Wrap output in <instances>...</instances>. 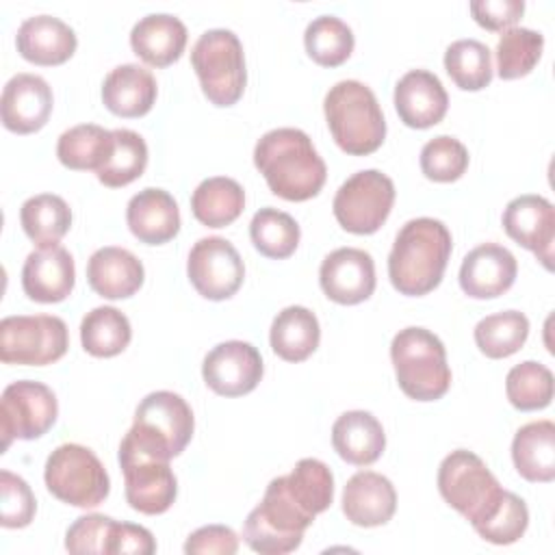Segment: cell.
<instances>
[{
	"instance_id": "cell-1",
	"label": "cell",
	"mask_w": 555,
	"mask_h": 555,
	"mask_svg": "<svg viewBox=\"0 0 555 555\" xmlns=\"http://www.w3.org/2000/svg\"><path fill=\"white\" fill-rule=\"evenodd\" d=\"M254 165L264 176L271 193L288 202L314 197L327 178L323 158L299 128L264 132L254 147Z\"/></svg>"
},
{
	"instance_id": "cell-2",
	"label": "cell",
	"mask_w": 555,
	"mask_h": 555,
	"mask_svg": "<svg viewBox=\"0 0 555 555\" xmlns=\"http://www.w3.org/2000/svg\"><path fill=\"white\" fill-rule=\"evenodd\" d=\"M451 232L431 217H416L403 223L388 256V278L408 297L431 293L447 269L451 256Z\"/></svg>"
},
{
	"instance_id": "cell-3",
	"label": "cell",
	"mask_w": 555,
	"mask_h": 555,
	"mask_svg": "<svg viewBox=\"0 0 555 555\" xmlns=\"http://www.w3.org/2000/svg\"><path fill=\"white\" fill-rule=\"evenodd\" d=\"M323 111L336 145L351 156L375 152L386 137V119L375 93L360 80H340L325 93Z\"/></svg>"
},
{
	"instance_id": "cell-4",
	"label": "cell",
	"mask_w": 555,
	"mask_h": 555,
	"mask_svg": "<svg viewBox=\"0 0 555 555\" xmlns=\"http://www.w3.org/2000/svg\"><path fill=\"white\" fill-rule=\"evenodd\" d=\"M399 388L416 401H436L451 386L442 340L425 327H403L390 343Z\"/></svg>"
},
{
	"instance_id": "cell-5",
	"label": "cell",
	"mask_w": 555,
	"mask_h": 555,
	"mask_svg": "<svg viewBox=\"0 0 555 555\" xmlns=\"http://www.w3.org/2000/svg\"><path fill=\"white\" fill-rule=\"evenodd\" d=\"M438 490L442 499L473 525V529L496 512L505 494L486 462L466 449H455L440 462Z\"/></svg>"
},
{
	"instance_id": "cell-6",
	"label": "cell",
	"mask_w": 555,
	"mask_h": 555,
	"mask_svg": "<svg viewBox=\"0 0 555 555\" xmlns=\"http://www.w3.org/2000/svg\"><path fill=\"white\" fill-rule=\"evenodd\" d=\"M312 520L314 518L293 501L282 475L271 479L262 501L247 514L243 540L256 553L284 555L301 544L304 531Z\"/></svg>"
},
{
	"instance_id": "cell-7",
	"label": "cell",
	"mask_w": 555,
	"mask_h": 555,
	"mask_svg": "<svg viewBox=\"0 0 555 555\" xmlns=\"http://www.w3.org/2000/svg\"><path fill=\"white\" fill-rule=\"evenodd\" d=\"M191 65L208 102L232 106L241 100L247 69L241 39L232 30L210 28L202 33L191 50Z\"/></svg>"
},
{
	"instance_id": "cell-8",
	"label": "cell",
	"mask_w": 555,
	"mask_h": 555,
	"mask_svg": "<svg viewBox=\"0 0 555 555\" xmlns=\"http://www.w3.org/2000/svg\"><path fill=\"white\" fill-rule=\"evenodd\" d=\"M193 427L191 405L171 390H156L137 405L128 436L147 453L171 460L186 449Z\"/></svg>"
},
{
	"instance_id": "cell-9",
	"label": "cell",
	"mask_w": 555,
	"mask_h": 555,
	"mask_svg": "<svg viewBox=\"0 0 555 555\" xmlns=\"http://www.w3.org/2000/svg\"><path fill=\"white\" fill-rule=\"evenodd\" d=\"M43 481L59 501L74 507H98L111 490V479L100 457L76 442L61 444L48 455Z\"/></svg>"
},
{
	"instance_id": "cell-10",
	"label": "cell",
	"mask_w": 555,
	"mask_h": 555,
	"mask_svg": "<svg viewBox=\"0 0 555 555\" xmlns=\"http://www.w3.org/2000/svg\"><path fill=\"white\" fill-rule=\"evenodd\" d=\"M69 334L52 314H17L0 321V360L4 364L43 366L65 356Z\"/></svg>"
},
{
	"instance_id": "cell-11",
	"label": "cell",
	"mask_w": 555,
	"mask_h": 555,
	"mask_svg": "<svg viewBox=\"0 0 555 555\" xmlns=\"http://www.w3.org/2000/svg\"><path fill=\"white\" fill-rule=\"evenodd\" d=\"M119 466L124 473L126 501L132 509L156 516L173 505L178 481L169 468V460L147 453L126 434L119 444Z\"/></svg>"
},
{
	"instance_id": "cell-12",
	"label": "cell",
	"mask_w": 555,
	"mask_h": 555,
	"mask_svg": "<svg viewBox=\"0 0 555 555\" xmlns=\"http://www.w3.org/2000/svg\"><path fill=\"white\" fill-rule=\"evenodd\" d=\"M395 204L392 180L377 169H362L347 178L334 195V217L351 234H373L388 219Z\"/></svg>"
},
{
	"instance_id": "cell-13",
	"label": "cell",
	"mask_w": 555,
	"mask_h": 555,
	"mask_svg": "<svg viewBox=\"0 0 555 555\" xmlns=\"http://www.w3.org/2000/svg\"><path fill=\"white\" fill-rule=\"evenodd\" d=\"M59 403L52 392L41 382L20 379L4 388L0 401V423H2V449L17 440H35L43 436L56 421Z\"/></svg>"
},
{
	"instance_id": "cell-14",
	"label": "cell",
	"mask_w": 555,
	"mask_h": 555,
	"mask_svg": "<svg viewBox=\"0 0 555 555\" xmlns=\"http://www.w3.org/2000/svg\"><path fill=\"white\" fill-rule=\"evenodd\" d=\"M186 273L202 297L221 301L241 288L245 264L230 241L221 236H204L189 251Z\"/></svg>"
},
{
	"instance_id": "cell-15",
	"label": "cell",
	"mask_w": 555,
	"mask_h": 555,
	"mask_svg": "<svg viewBox=\"0 0 555 555\" xmlns=\"http://www.w3.org/2000/svg\"><path fill=\"white\" fill-rule=\"evenodd\" d=\"M206 386L221 397L251 392L262 377V358L245 340H225L212 347L202 364Z\"/></svg>"
},
{
	"instance_id": "cell-16",
	"label": "cell",
	"mask_w": 555,
	"mask_h": 555,
	"mask_svg": "<svg viewBox=\"0 0 555 555\" xmlns=\"http://www.w3.org/2000/svg\"><path fill=\"white\" fill-rule=\"evenodd\" d=\"M503 230L551 271L555 243V208L542 195H518L503 210Z\"/></svg>"
},
{
	"instance_id": "cell-17",
	"label": "cell",
	"mask_w": 555,
	"mask_h": 555,
	"mask_svg": "<svg viewBox=\"0 0 555 555\" xmlns=\"http://www.w3.org/2000/svg\"><path fill=\"white\" fill-rule=\"evenodd\" d=\"M319 282L327 299L343 306L360 304L375 291V262L364 249L338 247L323 258Z\"/></svg>"
},
{
	"instance_id": "cell-18",
	"label": "cell",
	"mask_w": 555,
	"mask_h": 555,
	"mask_svg": "<svg viewBox=\"0 0 555 555\" xmlns=\"http://www.w3.org/2000/svg\"><path fill=\"white\" fill-rule=\"evenodd\" d=\"M52 89L37 74H15L2 89L0 113L7 130L30 134L41 130L52 113Z\"/></svg>"
},
{
	"instance_id": "cell-19",
	"label": "cell",
	"mask_w": 555,
	"mask_h": 555,
	"mask_svg": "<svg viewBox=\"0 0 555 555\" xmlns=\"http://www.w3.org/2000/svg\"><path fill=\"white\" fill-rule=\"evenodd\" d=\"M76 282L72 254L63 245H46L30 251L22 267V288L28 299L56 304L69 297Z\"/></svg>"
},
{
	"instance_id": "cell-20",
	"label": "cell",
	"mask_w": 555,
	"mask_h": 555,
	"mask_svg": "<svg viewBox=\"0 0 555 555\" xmlns=\"http://www.w3.org/2000/svg\"><path fill=\"white\" fill-rule=\"evenodd\" d=\"M518 273L514 254L496 243L470 249L460 267V286L473 299H492L512 288Z\"/></svg>"
},
{
	"instance_id": "cell-21",
	"label": "cell",
	"mask_w": 555,
	"mask_h": 555,
	"mask_svg": "<svg viewBox=\"0 0 555 555\" xmlns=\"http://www.w3.org/2000/svg\"><path fill=\"white\" fill-rule=\"evenodd\" d=\"M395 108L405 126L429 128L447 115L449 95L436 74L410 69L395 85Z\"/></svg>"
},
{
	"instance_id": "cell-22",
	"label": "cell",
	"mask_w": 555,
	"mask_h": 555,
	"mask_svg": "<svg viewBox=\"0 0 555 555\" xmlns=\"http://www.w3.org/2000/svg\"><path fill=\"white\" fill-rule=\"evenodd\" d=\"M397 509V492L388 477L360 470L345 483L343 514L358 527L386 525Z\"/></svg>"
},
{
	"instance_id": "cell-23",
	"label": "cell",
	"mask_w": 555,
	"mask_h": 555,
	"mask_svg": "<svg viewBox=\"0 0 555 555\" xmlns=\"http://www.w3.org/2000/svg\"><path fill=\"white\" fill-rule=\"evenodd\" d=\"M76 33L54 15L26 17L15 35L17 52L35 65H61L76 52Z\"/></svg>"
},
{
	"instance_id": "cell-24",
	"label": "cell",
	"mask_w": 555,
	"mask_h": 555,
	"mask_svg": "<svg viewBox=\"0 0 555 555\" xmlns=\"http://www.w3.org/2000/svg\"><path fill=\"white\" fill-rule=\"evenodd\" d=\"M130 232L145 245H163L180 230V210L165 189L147 186L130 197L126 208Z\"/></svg>"
},
{
	"instance_id": "cell-25",
	"label": "cell",
	"mask_w": 555,
	"mask_h": 555,
	"mask_svg": "<svg viewBox=\"0 0 555 555\" xmlns=\"http://www.w3.org/2000/svg\"><path fill=\"white\" fill-rule=\"evenodd\" d=\"M145 271L141 260L124 247H100L87 262L89 286L106 299H126L143 284Z\"/></svg>"
},
{
	"instance_id": "cell-26",
	"label": "cell",
	"mask_w": 555,
	"mask_h": 555,
	"mask_svg": "<svg viewBox=\"0 0 555 555\" xmlns=\"http://www.w3.org/2000/svg\"><path fill=\"white\" fill-rule=\"evenodd\" d=\"M130 46L152 67H167L180 59L186 46V26L169 13H150L130 30Z\"/></svg>"
},
{
	"instance_id": "cell-27",
	"label": "cell",
	"mask_w": 555,
	"mask_h": 555,
	"mask_svg": "<svg viewBox=\"0 0 555 555\" xmlns=\"http://www.w3.org/2000/svg\"><path fill=\"white\" fill-rule=\"evenodd\" d=\"M334 451L353 466H369L384 453L386 434L382 423L366 410H349L332 425Z\"/></svg>"
},
{
	"instance_id": "cell-28",
	"label": "cell",
	"mask_w": 555,
	"mask_h": 555,
	"mask_svg": "<svg viewBox=\"0 0 555 555\" xmlns=\"http://www.w3.org/2000/svg\"><path fill=\"white\" fill-rule=\"evenodd\" d=\"M156 80L150 69L126 63L111 69L102 82L104 106L119 117H141L156 102Z\"/></svg>"
},
{
	"instance_id": "cell-29",
	"label": "cell",
	"mask_w": 555,
	"mask_h": 555,
	"mask_svg": "<svg viewBox=\"0 0 555 555\" xmlns=\"http://www.w3.org/2000/svg\"><path fill=\"white\" fill-rule=\"evenodd\" d=\"M512 460L527 481L548 483L555 479V425L533 421L522 425L512 440Z\"/></svg>"
},
{
	"instance_id": "cell-30",
	"label": "cell",
	"mask_w": 555,
	"mask_h": 555,
	"mask_svg": "<svg viewBox=\"0 0 555 555\" xmlns=\"http://www.w3.org/2000/svg\"><path fill=\"white\" fill-rule=\"evenodd\" d=\"M321 340V327L312 310L288 306L280 310L271 323V349L286 362H301L314 353Z\"/></svg>"
},
{
	"instance_id": "cell-31",
	"label": "cell",
	"mask_w": 555,
	"mask_h": 555,
	"mask_svg": "<svg viewBox=\"0 0 555 555\" xmlns=\"http://www.w3.org/2000/svg\"><path fill=\"white\" fill-rule=\"evenodd\" d=\"M245 208L243 186L225 176L202 180L191 195V210L195 219L208 228H225Z\"/></svg>"
},
{
	"instance_id": "cell-32",
	"label": "cell",
	"mask_w": 555,
	"mask_h": 555,
	"mask_svg": "<svg viewBox=\"0 0 555 555\" xmlns=\"http://www.w3.org/2000/svg\"><path fill=\"white\" fill-rule=\"evenodd\" d=\"M113 145H115L113 130H106L95 124H80L65 130L59 137L56 156L67 169H76V171L91 169L98 173L106 165L113 152Z\"/></svg>"
},
{
	"instance_id": "cell-33",
	"label": "cell",
	"mask_w": 555,
	"mask_h": 555,
	"mask_svg": "<svg viewBox=\"0 0 555 555\" xmlns=\"http://www.w3.org/2000/svg\"><path fill=\"white\" fill-rule=\"evenodd\" d=\"M20 223L26 236L37 247L56 245L72 225V210L67 202L54 193L33 195L22 204Z\"/></svg>"
},
{
	"instance_id": "cell-34",
	"label": "cell",
	"mask_w": 555,
	"mask_h": 555,
	"mask_svg": "<svg viewBox=\"0 0 555 555\" xmlns=\"http://www.w3.org/2000/svg\"><path fill=\"white\" fill-rule=\"evenodd\" d=\"M132 338L130 321L113 306H98L85 314L80 323V340L87 353L95 358H113L121 353Z\"/></svg>"
},
{
	"instance_id": "cell-35",
	"label": "cell",
	"mask_w": 555,
	"mask_h": 555,
	"mask_svg": "<svg viewBox=\"0 0 555 555\" xmlns=\"http://www.w3.org/2000/svg\"><path fill=\"white\" fill-rule=\"evenodd\" d=\"M284 483L293 501L310 516L325 512L334 499V477L327 464L314 457H304L284 475Z\"/></svg>"
},
{
	"instance_id": "cell-36",
	"label": "cell",
	"mask_w": 555,
	"mask_h": 555,
	"mask_svg": "<svg viewBox=\"0 0 555 555\" xmlns=\"http://www.w3.org/2000/svg\"><path fill=\"white\" fill-rule=\"evenodd\" d=\"M529 336V319L518 310H505L483 317L475 325V345L492 360L516 353Z\"/></svg>"
},
{
	"instance_id": "cell-37",
	"label": "cell",
	"mask_w": 555,
	"mask_h": 555,
	"mask_svg": "<svg viewBox=\"0 0 555 555\" xmlns=\"http://www.w3.org/2000/svg\"><path fill=\"white\" fill-rule=\"evenodd\" d=\"M304 46L314 63L323 67H336L351 56L353 33L340 17L319 15L306 26Z\"/></svg>"
},
{
	"instance_id": "cell-38",
	"label": "cell",
	"mask_w": 555,
	"mask_h": 555,
	"mask_svg": "<svg viewBox=\"0 0 555 555\" xmlns=\"http://www.w3.org/2000/svg\"><path fill=\"white\" fill-rule=\"evenodd\" d=\"M249 236L254 247L267 258H288L299 245V225L297 221L278 208H260L249 223Z\"/></svg>"
},
{
	"instance_id": "cell-39",
	"label": "cell",
	"mask_w": 555,
	"mask_h": 555,
	"mask_svg": "<svg viewBox=\"0 0 555 555\" xmlns=\"http://www.w3.org/2000/svg\"><path fill=\"white\" fill-rule=\"evenodd\" d=\"M444 69L464 91H479L492 80L490 48L477 39H457L444 52Z\"/></svg>"
},
{
	"instance_id": "cell-40",
	"label": "cell",
	"mask_w": 555,
	"mask_h": 555,
	"mask_svg": "<svg viewBox=\"0 0 555 555\" xmlns=\"http://www.w3.org/2000/svg\"><path fill=\"white\" fill-rule=\"evenodd\" d=\"M544 48L542 33L533 28L512 26L496 43V72L503 80L527 76L540 61Z\"/></svg>"
},
{
	"instance_id": "cell-41",
	"label": "cell",
	"mask_w": 555,
	"mask_h": 555,
	"mask_svg": "<svg viewBox=\"0 0 555 555\" xmlns=\"http://www.w3.org/2000/svg\"><path fill=\"white\" fill-rule=\"evenodd\" d=\"M113 152L106 165L95 173L104 186L117 189L137 180L147 165V145L143 137L128 128L113 130Z\"/></svg>"
},
{
	"instance_id": "cell-42",
	"label": "cell",
	"mask_w": 555,
	"mask_h": 555,
	"mask_svg": "<svg viewBox=\"0 0 555 555\" xmlns=\"http://www.w3.org/2000/svg\"><path fill=\"white\" fill-rule=\"evenodd\" d=\"M505 392L516 410H542L553 399V373L535 360H525L509 369Z\"/></svg>"
},
{
	"instance_id": "cell-43",
	"label": "cell",
	"mask_w": 555,
	"mask_h": 555,
	"mask_svg": "<svg viewBox=\"0 0 555 555\" xmlns=\"http://www.w3.org/2000/svg\"><path fill=\"white\" fill-rule=\"evenodd\" d=\"M468 167V150L449 134L429 139L421 150V171L434 182H453Z\"/></svg>"
},
{
	"instance_id": "cell-44",
	"label": "cell",
	"mask_w": 555,
	"mask_h": 555,
	"mask_svg": "<svg viewBox=\"0 0 555 555\" xmlns=\"http://www.w3.org/2000/svg\"><path fill=\"white\" fill-rule=\"evenodd\" d=\"M527 525H529V509L525 501L518 494L505 490L496 512L486 522L475 527V531L486 542L512 544L522 538V533L527 531Z\"/></svg>"
},
{
	"instance_id": "cell-45",
	"label": "cell",
	"mask_w": 555,
	"mask_h": 555,
	"mask_svg": "<svg viewBox=\"0 0 555 555\" xmlns=\"http://www.w3.org/2000/svg\"><path fill=\"white\" fill-rule=\"evenodd\" d=\"M0 525L7 529H22L30 525L37 509V501L30 486L20 475H13L11 470H0Z\"/></svg>"
},
{
	"instance_id": "cell-46",
	"label": "cell",
	"mask_w": 555,
	"mask_h": 555,
	"mask_svg": "<svg viewBox=\"0 0 555 555\" xmlns=\"http://www.w3.org/2000/svg\"><path fill=\"white\" fill-rule=\"evenodd\" d=\"M113 518L104 514H87L76 518L65 533V548L76 555L100 553L106 555L108 533L113 527Z\"/></svg>"
},
{
	"instance_id": "cell-47",
	"label": "cell",
	"mask_w": 555,
	"mask_h": 555,
	"mask_svg": "<svg viewBox=\"0 0 555 555\" xmlns=\"http://www.w3.org/2000/svg\"><path fill=\"white\" fill-rule=\"evenodd\" d=\"M238 551L236 533L225 525H206L193 531L184 542V553L193 555H234Z\"/></svg>"
},
{
	"instance_id": "cell-48",
	"label": "cell",
	"mask_w": 555,
	"mask_h": 555,
	"mask_svg": "<svg viewBox=\"0 0 555 555\" xmlns=\"http://www.w3.org/2000/svg\"><path fill=\"white\" fill-rule=\"evenodd\" d=\"M525 11L522 0H473L470 13L475 22L488 30L512 28Z\"/></svg>"
},
{
	"instance_id": "cell-49",
	"label": "cell",
	"mask_w": 555,
	"mask_h": 555,
	"mask_svg": "<svg viewBox=\"0 0 555 555\" xmlns=\"http://www.w3.org/2000/svg\"><path fill=\"white\" fill-rule=\"evenodd\" d=\"M154 551H156L154 535L145 527L132 525V522H117V520L113 522L108 533L106 555H119V553L152 555Z\"/></svg>"
}]
</instances>
